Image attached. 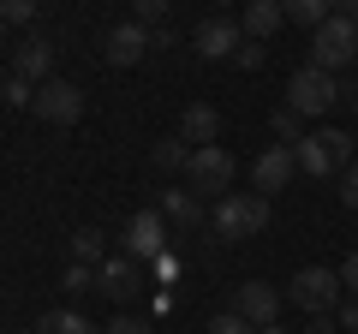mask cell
Masks as SVG:
<instances>
[{
	"mask_svg": "<svg viewBox=\"0 0 358 334\" xmlns=\"http://www.w3.org/2000/svg\"><path fill=\"white\" fill-rule=\"evenodd\" d=\"M203 334H257V328L239 317V310H221V317H209V328H203Z\"/></svg>",
	"mask_w": 358,
	"mask_h": 334,
	"instance_id": "603a6c76",
	"label": "cell"
},
{
	"mask_svg": "<svg viewBox=\"0 0 358 334\" xmlns=\"http://www.w3.org/2000/svg\"><path fill=\"white\" fill-rule=\"evenodd\" d=\"M233 173H239V161H233L221 143H203V150H192V161H185V185L203 191V197H227Z\"/></svg>",
	"mask_w": 358,
	"mask_h": 334,
	"instance_id": "8992f818",
	"label": "cell"
},
{
	"mask_svg": "<svg viewBox=\"0 0 358 334\" xmlns=\"http://www.w3.org/2000/svg\"><path fill=\"white\" fill-rule=\"evenodd\" d=\"M13 78H24V84H48V78H54V42H42V36L18 42V48H13Z\"/></svg>",
	"mask_w": 358,
	"mask_h": 334,
	"instance_id": "5bb4252c",
	"label": "cell"
},
{
	"mask_svg": "<svg viewBox=\"0 0 358 334\" xmlns=\"http://www.w3.org/2000/svg\"><path fill=\"white\" fill-rule=\"evenodd\" d=\"M96 293L114 298V305H131L143 293V275H138V257H108L96 263Z\"/></svg>",
	"mask_w": 358,
	"mask_h": 334,
	"instance_id": "30bf717a",
	"label": "cell"
},
{
	"mask_svg": "<svg viewBox=\"0 0 358 334\" xmlns=\"http://www.w3.org/2000/svg\"><path fill=\"white\" fill-rule=\"evenodd\" d=\"M239 24H245V36H251V42H268L275 30L287 24V13H281V0H251Z\"/></svg>",
	"mask_w": 358,
	"mask_h": 334,
	"instance_id": "e0dca14e",
	"label": "cell"
},
{
	"mask_svg": "<svg viewBox=\"0 0 358 334\" xmlns=\"http://www.w3.org/2000/svg\"><path fill=\"white\" fill-rule=\"evenodd\" d=\"M334 317H341V334H358V298H341Z\"/></svg>",
	"mask_w": 358,
	"mask_h": 334,
	"instance_id": "4dcf8cb0",
	"label": "cell"
},
{
	"mask_svg": "<svg viewBox=\"0 0 358 334\" xmlns=\"http://www.w3.org/2000/svg\"><path fill=\"white\" fill-rule=\"evenodd\" d=\"M0 42H6V18H0Z\"/></svg>",
	"mask_w": 358,
	"mask_h": 334,
	"instance_id": "d590c367",
	"label": "cell"
},
{
	"mask_svg": "<svg viewBox=\"0 0 358 334\" xmlns=\"http://www.w3.org/2000/svg\"><path fill=\"white\" fill-rule=\"evenodd\" d=\"M299 334H341V317H310Z\"/></svg>",
	"mask_w": 358,
	"mask_h": 334,
	"instance_id": "d6a6232c",
	"label": "cell"
},
{
	"mask_svg": "<svg viewBox=\"0 0 358 334\" xmlns=\"http://www.w3.org/2000/svg\"><path fill=\"white\" fill-rule=\"evenodd\" d=\"M60 286L66 293H96V269H90V263H72V269L60 275Z\"/></svg>",
	"mask_w": 358,
	"mask_h": 334,
	"instance_id": "7402d4cb",
	"label": "cell"
},
{
	"mask_svg": "<svg viewBox=\"0 0 358 334\" xmlns=\"http://www.w3.org/2000/svg\"><path fill=\"white\" fill-rule=\"evenodd\" d=\"M0 18L6 24H30L36 18V0H0Z\"/></svg>",
	"mask_w": 358,
	"mask_h": 334,
	"instance_id": "4316f807",
	"label": "cell"
},
{
	"mask_svg": "<svg viewBox=\"0 0 358 334\" xmlns=\"http://www.w3.org/2000/svg\"><path fill=\"white\" fill-rule=\"evenodd\" d=\"M150 161L162 167V173H185V161H192V143H185V138L173 131V138H162V143L150 150Z\"/></svg>",
	"mask_w": 358,
	"mask_h": 334,
	"instance_id": "ffe728a7",
	"label": "cell"
},
{
	"mask_svg": "<svg viewBox=\"0 0 358 334\" xmlns=\"http://www.w3.org/2000/svg\"><path fill=\"white\" fill-rule=\"evenodd\" d=\"M30 114L48 119V126H72V119H84V90H78V84H66V78H48V84H36Z\"/></svg>",
	"mask_w": 358,
	"mask_h": 334,
	"instance_id": "52a82bcc",
	"label": "cell"
},
{
	"mask_svg": "<svg viewBox=\"0 0 358 334\" xmlns=\"http://www.w3.org/2000/svg\"><path fill=\"white\" fill-rule=\"evenodd\" d=\"M209 227H215V239H227V245L251 239V233L268 227V197H257V191H227V197H215Z\"/></svg>",
	"mask_w": 358,
	"mask_h": 334,
	"instance_id": "6da1fadb",
	"label": "cell"
},
{
	"mask_svg": "<svg viewBox=\"0 0 358 334\" xmlns=\"http://www.w3.org/2000/svg\"><path fill=\"white\" fill-rule=\"evenodd\" d=\"M293 173H299V150H293V143H268V150L251 161V185H257V197L287 191V185H293Z\"/></svg>",
	"mask_w": 358,
	"mask_h": 334,
	"instance_id": "ba28073f",
	"label": "cell"
},
{
	"mask_svg": "<svg viewBox=\"0 0 358 334\" xmlns=\"http://www.w3.org/2000/svg\"><path fill=\"white\" fill-rule=\"evenodd\" d=\"M36 334H102L90 317H78V310H48V317L36 322Z\"/></svg>",
	"mask_w": 358,
	"mask_h": 334,
	"instance_id": "44dd1931",
	"label": "cell"
},
{
	"mask_svg": "<svg viewBox=\"0 0 358 334\" xmlns=\"http://www.w3.org/2000/svg\"><path fill=\"white\" fill-rule=\"evenodd\" d=\"M102 334H155V328H150L143 317H114V322H108Z\"/></svg>",
	"mask_w": 358,
	"mask_h": 334,
	"instance_id": "f1b7e54d",
	"label": "cell"
},
{
	"mask_svg": "<svg viewBox=\"0 0 358 334\" xmlns=\"http://www.w3.org/2000/svg\"><path fill=\"white\" fill-rule=\"evenodd\" d=\"M233 310H239L251 328H268V322L281 317V293H275L268 281H239L233 286Z\"/></svg>",
	"mask_w": 358,
	"mask_h": 334,
	"instance_id": "8fae6325",
	"label": "cell"
},
{
	"mask_svg": "<svg viewBox=\"0 0 358 334\" xmlns=\"http://www.w3.org/2000/svg\"><path fill=\"white\" fill-rule=\"evenodd\" d=\"M287 298H293L305 317H334V310H341V298H346L341 269H322V263L299 269V275H293V286H287Z\"/></svg>",
	"mask_w": 358,
	"mask_h": 334,
	"instance_id": "3957f363",
	"label": "cell"
},
{
	"mask_svg": "<svg viewBox=\"0 0 358 334\" xmlns=\"http://www.w3.org/2000/svg\"><path fill=\"white\" fill-rule=\"evenodd\" d=\"M215 131H221V114L209 102H192L185 114H179V138L192 143V150H203V143H215Z\"/></svg>",
	"mask_w": 358,
	"mask_h": 334,
	"instance_id": "2e32d148",
	"label": "cell"
},
{
	"mask_svg": "<svg viewBox=\"0 0 358 334\" xmlns=\"http://www.w3.org/2000/svg\"><path fill=\"white\" fill-rule=\"evenodd\" d=\"M162 215H167V227H179V233H197L203 227V197L185 185V191H162Z\"/></svg>",
	"mask_w": 358,
	"mask_h": 334,
	"instance_id": "9a60e30c",
	"label": "cell"
},
{
	"mask_svg": "<svg viewBox=\"0 0 358 334\" xmlns=\"http://www.w3.org/2000/svg\"><path fill=\"white\" fill-rule=\"evenodd\" d=\"M126 257H138V263H162L167 257V215L162 209H143V215H131V227H126Z\"/></svg>",
	"mask_w": 358,
	"mask_h": 334,
	"instance_id": "9c48e42d",
	"label": "cell"
},
{
	"mask_svg": "<svg viewBox=\"0 0 358 334\" xmlns=\"http://www.w3.org/2000/svg\"><path fill=\"white\" fill-rule=\"evenodd\" d=\"M341 286H346V298H358V251L341 263Z\"/></svg>",
	"mask_w": 358,
	"mask_h": 334,
	"instance_id": "1f68e13d",
	"label": "cell"
},
{
	"mask_svg": "<svg viewBox=\"0 0 358 334\" xmlns=\"http://www.w3.org/2000/svg\"><path fill=\"white\" fill-rule=\"evenodd\" d=\"M334 102H341V78L322 72V66H310V60H305L293 78H287V108H293L299 119H322Z\"/></svg>",
	"mask_w": 358,
	"mask_h": 334,
	"instance_id": "7a4b0ae2",
	"label": "cell"
},
{
	"mask_svg": "<svg viewBox=\"0 0 358 334\" xmlns=\"http://www.w3.org/2000/svg\"><path fill=\"white\" fill-rule=\"evenodd\" d=\"M352 60H358V24L352 18H329V24L310 30V66H322V72L341 78Z\"/></svg>",
	"mask_w": 358,
	"mask_h": 334,
	"instance_id": "5b68a950",
	"label": "cell"
},
{
	"mask_svg": "<svg viewBox=\"0 0 358 334\" xmlns=\"http://www.w3.org/2000/svg\"><path fill=\"white\" fill-rule=\"evenodd\" d=\"M263 54H268L263 42H251V36H245L239 48H233V66H239V72H257V66H263Z\"/></svg>",
	"mask_w": 358,
	"mask_h": 334,
	"instance_id": "cb8c5ba5",
	"label": "cell"
},
{
	"mask_svg": "<svg viewBox=\"0 0 358 334\" xmlns=\"http://www.w3.org/2000/svg\"><path fill=\"white\" fill-rule=\"evenodd\" d=\"M341 203H346V209H358V161L341 173Z\"/></svg>",
	"mask_w": 358,
	"mask_h": 334,
	"instance_id": "f546056e",
	"label": "cell"
},
{
	"mask_svg": "<svg viewBox=\"0 0 358 334\" xmlns=\"http://www.w3.org/2000/svg\"><path fill=\"white\" fill-rule=\"evenodd\" d=\"M275 138L299 150V114H293V108H281V114H275Z\"/></svg>",
	"mask_w": 358,
	"mask_h": 334,
	"instance_id": "83f0119b",
	"label": "cell"
},
{
	"mask_svg": "<svg viewBox=\"0 0 358 334\" xmlns=\"http://www.w3.org/2000/svg\"><path fill=\"white\" fill-rule=\"evenodd\" d=\"M299 167H305L310 180H334V173H346V167H352V138L334 131V126L299 138Z\"/></svg>",
	"mask_w": 358,
	"mask_h": 334,
	"instance_id": "277c9868",
	"label": "cell"
},
{
	"mask_svg": "<svg viewBox=\"0 0 358 334\" xmlns=\"http://www.w3.org/2000/svg\"><path fill=\"white\" fill-rule=\"evenodd\" d=\"M334 18H352L358 24V0H334Z\"/></svg>",
	"mask_w": 358,
	"mask_h": 334,
	"instance_id": "836d02e7",
	"label": "cell"
},
{
	"mask_svg": "<svg viewBox=\"0 0 358 334\" xmlns=\"http://www.w3.org/2000/svg\"><path fill=\"white\" fill-rule=\"evenodd\" d=\"M72 263H90V269L108 263V233L102 227H78L72 233Z\"/></svg>",
	"mask_w": 358,
	"mask_h": 334,
	"instance_id": "d6986e66",
	"label": "cell"
},
{
	"mask_svg": "<svg viewBox=\"0 0 358 334\" xmlns=\"http://www.w3.org/2000/svg\"><path fill=\"white\" fill-rule=\"evenodd\" d=\"M0 96H6L13 108H30V102H36V84H24V78H6V84H0Z\"/></svg>",
	"mask_w": 358,
	"mask_h": 334,
	"instance_id": "484cf974",
	"label": "cell"
},
{
	"mask_svg": "<svg viewBox=\"0 0 358 334\" xmlns=\"http://www.w3.org/2000/svg\"><path fill=\"white\" fill-rule=\"evenodd\" d=\"M102 54H108V66H138L143 54H150V24H138V18L114 24L108 42H102Z\"/></svg>",
	"mask_w": 358,
	"mask_h": 334,
	"instance_id": "7c38bea8",
	"label": "cell"
},
{
	"mask_svg": "<svg viewBox=\"0 0 358 334\" xmlns=\"http://www.w3.org/2000/svg\"><path fill=\"white\" fill-rule=\"evenodd\" d=\"M167 6H173V0H131V18H138V24H162Z\"/></svg>",
	"mask_w": 358,
	"mask_h": 334,
	"instance_id": "d4e9b609",
	"label": "cell"
},
{
	"mask_svg": "<svg viewBox=\"0 0 358 334\" xmlns=\"http://www.w3.org/2000/svg\"><path fill=\"white\" fill-rule=\"evenodd\" d=\"M281 13H287V24L317 30V24H329V18H334V0H281Z\"/></svg>",
	"mask_w": 358,
	"mask_h": 334,
	"instance_id": "ac0fdd59",
	"label": "cell"
},
{
	"mask_svg": "<svg viewBox=\"0 0 358 334\" xmlns=\"http://www.w3.org/2000/svg\"><path fill=\"white\" fill-rule=\"evenodd\" d=\"M257 334H287V328H281V322H268V328H257Z\"/></svg>",
	"mask_w": 358,
	"mask_h": 334,
	"instance_id": "e575fe53",
	"label": "cell"
},
{
	"mask_svg": "<svg viewBox=\"0 0 358 334\" xmlns=\"http://www.w3.org/2000/svg\"><path fill=\"white\" fill-rule=\"evenodd\" d=\"M239 42H245V24H233V18H203L197 24V54L203 60H233Z\"/></svg>",
	"mask_w": 358,
	"mask_h": 334,
	"instance_id": "4fadbf2b",
	"label": "cell"
}]
</instances>
